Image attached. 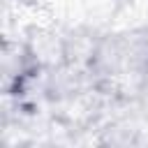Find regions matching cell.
I'll return each instance as SVG.
<instances>
[{"mask_svg": "<svg viewBox=\"0 0 148 148\" xmlns=\"http://www.w3.org/2000/svg\"><path fill=\"white\" fill-rule=\"evenodd\" d=\"M42 58L25 39H5L2 44V92L7 97L25 95L42 74Z\"/></svg>", "mask_w": 148, "mask_h": 148, "instance_id": "cell-2", "label": "cell"}, {"mask_svg": "<svg viewBox=\"0 0 148 148\" xmlns=\"http://www.w3.org/2000/svg\"><path fill=\"white\" fill-rule=\"evenodd\" d=\"M86 67L102 90L127 92L141 88L148 81V28L97 37Z\"/></svg>", "mask_w": 148, "mask_h": 148, "instance_id": "cell-1", "label": "cell"}]
</instances>
